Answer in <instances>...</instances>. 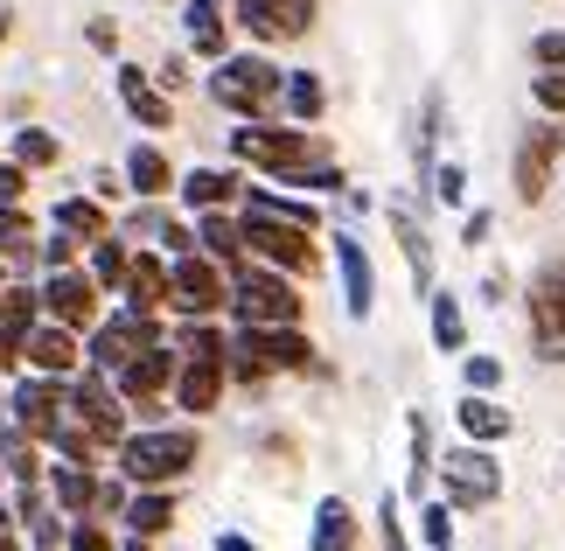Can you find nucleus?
Returning <instances> with one entry per match:
<instances>
[{
	"label": "nucleus",
	"instance_id": "53",
	"mask_svg": "<svg viewBox=\"0 0 565 551\" xmlns=\"http://www.w3.org/2000/svg\"><path fill=\"white\" fill-rule=\"evenodd\" d=\"M154 84H161V92H182V84H189V63H182V56H168L161 71H154Z\"/></svg>",
	"mask_w": 565,
	"mask_h": 551
},
{
	"label": "nucleus",
	"instance_id": "24",
	"mask_svg": "<svg viewBox=\"0 0 565 551\" xmlns=\"http://www.w3.org/2000/svg\"><path fill=\"white\" fill-rule=\"evenodd\" d=\"M356 538H363L356 510H350L342 496H321V502H315V531H308V551H356Z\"/></svg>",
	"mask_w": 565,
	"mask_h": 551
},
{
	"label": "nucleus",
	"instance_id": "21",
	"mask_svg": "<svg viewBox=\"0 0 565 551\" xmlns=\"http://www.w3.org/2000/svg\"><path fill=\"white\" fill-rule=\"evenodd\" d=\"M531 328H537V357L565 342V266H545L531 279Z\"/></svg>",
	"mask_w": 565,
	"mask_h": 551
},
{
	"label": "nucleus",
	"instance_id": "40",
	"mask_svg": "<svg viewBox=\"0 0 565 551\" xmlns=\"http://www.w3.org/2000/svg\"><path fill=\"white\" fill-rule=\"evenodd\" d=\"M426 481H433V418H426V412H412V475H405V489L419 496Z\"/></svg>",
	"mask_w": 565,
	"mask_h": 551
},
{
	"label": "nucleus",
	"instance_id": "22",
	"mask_svg": "<svg viewBox=\"0 0 565 551\" xmlns=\"http://www.w3.org/2000/svg\"><path fill=\"white\" fill-rule=\"evenodd\" d=\"M195 252H210L224 273L245 266V224L231 210H195Z\"/></svg>",
	"mask_w": 565,
	"mask_h": 551
},
{
	"label": "nucleus",
	"instance_id": "44",
	"mask_svg": "<svg viewBox=\"0 0 565 551\" xmlns=\"http://www.w3.org/2000/svg\"><path fill=\"white\" fill-rule=\"evenodd\" d=\"M377 544H384V551H412L405 517H398V496H384V502H377Z\"/></svg>",
	"mask_w": 565,
	"mask_h": 551
},
{
	"label": "nucleus",
	"instance_id": "47",
	"mask_svg": "<svg viewBox=\"0 0 565 551\" xmlns=\"http://www.w3.org/2000/svg\"><path fill=\"white\" fill-rule=\"evenodd\" d=\"M531 98L545 105L552 119H565V63H558V71H545V77H531Z\"/></svg>",
	"mask_w": 565,
	"mask_h": 551
},
{
	"label": "nucleus",
	"instance_id": "17",
	"mask_svg": "<svg viewBox=\"0 0 565 551\" xmlns=\"http://www.w3.org/2000/svg\"><path fill=\"white\" fill-rule=\"evenodd\" d=\"M335 273H342V307H350V321H371V307H377V273H371V252H363L350 231L335 237Z\"/></svg>",
	"mask_w": 565,
	"mask_h": 551
},
{
	"label": "nucleus",
	"instance_id": "45",
	"mask_svg": "<svg viewBox=\"0 0 565 551\" xmlns=\"http://www.w3.org/2000/svg\"><path fill=\"white\" fill-rule=\"evenodd\" d=\"M63 551H113V531H105L98 517H71V538H63Z\"/></svg>",
	"mask_w": 565,
	"mask_h": 551
},
{
	"label": "nucleus",
	"instance_id": "10",
	"mask_svg": "<svg viewBox=\"0 0 565 551\" xmlns=\"http://www.w3.org/2000/svg\"><path fill=\"white\" fill-rule=\"evenodd\" d=\"M245 224V258L258 266H279V273H315V231L300 224H279V216H237Z\"/></svg>",
	"mask_w": 565,
	"mask_h": 551
},
{
	"label": "nucleus",
	"instance_id": "32",
	"mask_svg": "<svg viewBox=\"0 0 565 551\" xmlns=\"http://www.w3.org/2000/svg\"><path fill=\"white\" fill-rule=\"evenodd\" d=\"M279 105H287L294 126H315L321 113H329V84H321L315 71H287V84H279Z\"/></svg>",
	"mask_w": 565,
	"mask_h": 551
},
{
	"label": "nucleus",
	"instance_id": "35",
	"mask_svg": "<svg viewBox=\"0 0 565 551\" xmlns=\"http://www.w3.org/2000/svg\"><path fill=\"white\" fill-rule=\"evenodd\" d=\"M391 231H398V245H405L412 286H419V294H433V245H426V231L412 224V210H391Z\"/></svg>",
	"mask_w": 565,
	"mask_h": 551
},
{
	"label": "nucleus",
	"instance_id": "43",
	"mask_svg": "<svg viewBox=\"0 0 565 551\" xmlns=\"http://www.w3.org/2000/svg\"><path fill=\"white\" fill-rule=\"evenodd\" d=\"M426 182H433V203H468V168L461 161H440Z\"/></svg>",
	"mask_w": 565,
	"mask_h": 551
},
{
	"label": "nucleus",
	"instance_id": "39",
	"mask_svg": "<svg viewBox=\"0 0 565 551\" xmlns=\"http://www.w3.org/2000/svg\"><path fill=\"white\" fill-rule=\"evenodd\" d=\"M29 245H35V231H29V216H21V203H0V258H8V266H21V258H29Z\"/></svg>",
	"mask_w": 565,
	"mask_h": 551
},
{
	"label": "nucleus",
	"instance_id": "28",
	"mask_svg": "<svg viewBox=\"0 0 565 551\" xmlns=\"http://www.w3.org/2000/svg\"><path fill=\"white\" fill-rule=\"evenodd\" d=\"M92 496H98L92 460H63V468L50 475V502H56L63 517H92Z\"/></svg>",
	"mask_w": 565,
	"mask_h": 551
},
{
	"label": "nucleus",
	"instance_id": "60",
	"mask_svg": "<svg viewBox=\"0 0 565 551\" xmlns=\"http://www.w3.org/2000/svg\"><path fill=\"white\" fill-rule=\"evenodd\" d=\"M119 551H147V538H134V531H126V544Z\"/></svg>",
	"mask_w": 565,
	"mask_h": 551
},
{
	"label": "nucleus",
	"instance_id": "18",
	"mask_svg": "<svg viewBox=\"0 0 565 551\" xmlns=\"http://www.w3.org/2000/svg\"><path fill=\"white\" fill-rule=\"evenodd\" d=\"M224 384H231V363L224 357H182V370H175V405L203 418V412H216Z\"/></svg>",
	"mask_w": 565,
	"mask_h": 551
},
{
	"label": "nucleus",
	"instance_id": "13",
	"mask_svg": "<svg viewBox=\"0 0 565 551\" xmlns=\"http://www.w3.org/2000/svg\"><path fill=\"white\" fill-rule=\"evenodd\" d=\"M565 153V119H545V126H531L524 147H516V168H510V182H516V203H537V195L552 189V161Z\"/></svg>",
	"mask_w": 565,
	"mask_h": 551
},
{
	"label": "nucleus",
	"instance_id": "59",
	"mask_svg": "<svg viewBox=\"0 0 565 551\" xmlns=\"http://www.w3.org/2000/svg\"><path fill=\"white\" fill-rule=\"evenodd\" d=\"M0 551H21V538H14V523H8V531H0Z\"/></svg>",
	"mask_w": 565,
	"mask_h": 551
},
{
	"label": "nucleus",
	"instance_id": "6",
	"mask_svg": "<svg viewBox=\"0 0 565 551\" xmlns=\"http://www.w3.org/2000/svg\"><path fill=\"white\" fill-rule=\"evenodd\" d=\"M168 307L189 321H210V315H224L231 307V273L216 266L210 252H182V258H168Z\"/></svg>",
	"mask_w": 565,
	"mask_h": 551
},
{
	"label": "nucleus",
	"instance_id": "9",
	"mask_svg": "<svg viewBox=\"0 0 565 551\" xmlns=\"http://www.w3.org/2000/svg\"><path fill=\"white\" fill-rule=\"evenodd\" d=\"M154 342H168V336H161V315H154V307H119L113 321H98V328H92V349H84V363L113 378L119 363H134L140 349H154Z\"/></svg>",
	"mask_w": 565,
	"mask_h": 551
},
{
	"label": "nucleus",
	"instance_id": "4",
	"mask_svg": "<svg viewBox=\"0 0 565 551\" xmlns=\"http://www.w3.org/2000/svg\"><path fill=\"white\" fill-rule=\"evenodd\" d=\"M231 161L237 168H266L287 182L294 168H308V161H329V147H321L308 126H266V119H245L231 134Z\"/></svg>",
	"mask_w": 565,
	"mask_h": 551
},
{
	"label": "nucleus",
	"instance_id": "30",
	"mask_svg": "<svg viewBox=\"0 0 565 551\" xmlns=\"http://www.w3.org/2000/svg\"><path fill=\"white\" fill-rule=\"evenodd\" d=\"M50 231L77 237V245H92V237H105V231H113V216L98 210V195H63V203H56V216H50Z\"/></svg>",
	"mask_w": 565,
	"mask_h": 551
},
{
	"label": "nucleus",
	"instance_id": "46",
	"mask_svg": "<svg viewBox=\"0 0 565 551\" xmlns=\"http://www.w3.org/2000/svg\"><path fill=\"white\" fill-rule=\"evenodd\" d=\"M175 349H182V357H224V336H216V328H210V321H189Z\"/></svg>",
	"mask_w": 565,
	"mask_h": 551
},
{
	"label": "nucleus",
	"instance_id": "62",
	"mask_svg": "<svg viewBox=\"0 0 565 551\" xmlns=\"http://www.w3.org/2000/svg\"><path fill=\"white\" fill-rule=\"evenodd\" d=\"M0 418H8V391H0Z\"/></svg>",
	"mask_w": 565,
	"mask_h": 551
},
{
	"label": "nucleus",
	"instance_id": "55",
	"mask_svg": "<svg viewBox=\"0 0 565 551\" xmlns=\"http://www.w3.org/2000/svg\"><path fill=\"white\" fill-rule=\"evenodd\" d=\"M161 224H168V216H161L154 203H147V210L134 216V237H154V245H161Z\"/></svg>",
	"mask_w": 565,
	"mask_h": 551
},
{
	"label": "nucleus",
	"instance_id": "50",
	"mask_svg": "<svg viewBox=\"0 0 565 551\" xmlns=\"http://www.w3.org/2000/svg\"><path fill=\"white\" fill-rule=\"evenodd\" d=\"M531 56H537V71H558V63H565V29L531 35Z\"/></svg>",
	"mask_w": 565,
	"mask_h": 551
},
{
	"label": "nucleus",
	"instance_id": "2",
	"mask_svg": "<svg viewBox=\"0 0 565 551\" xmlns=\"http://www.w3.org/2000/svg\"><path fill=\"white\" fill-rule=\"evenodd\" d=\"M224 363H231L237 384H266V378H279V370H315V342L300 336V321H287V328L237 321V336L224 342Z\"/></svg>",
	"mask_w": 565,
	"mask_h": 551
},
{
	"label": "nucleus",
	"instance_id": "42",
	"mask_svg": "<svg viewBox=\"0 0 565 551\" xmlns=\"http://www.w3.org/2000/svg\"><path fill=\"white\" fill-rule=\"evenodd\" d=\"M63 538H71V517H63L56 502H50L42 517H29V544H35V551H63Z\"/></svg>",
	"mask_w": 565,
	"mask_h": 551
},
{
	"label": "nucleus",
	"instance_id": "5",
	"mask_svg": "<svg viewBox=\"0 0 565 551\" xmlns=\"http://www.w3.org/2000/svg\"><path fill=\"white\" fill-rule=\"evenodd\" d=\"M279 84H287V71L273 56H216L210 63V98L231 119H266L279 105Z\"/></svg>",
	"mask_w": 565,
	"mask_h": 551
},
{
	"label": "nucleus",
	"instance_id": "25",
	"mask_svg": "<svg viewBox=\"0 0 565 551\" xmlns=\"http://www.w3.org/2000/svg\"><path fill=\"white\" fill-rule=\"evenodd\" d=\"M454 426H461L468 439H482V447H495V439H510V426L516 418L495 405V391H468L461 405H454Z\"/></svg>",
	"mask_w": 565,
	"mask_h": 551
},
{
	"label": "nucleus",
	"instance_id": "36",
	"mask_svg": "<svg viewBox=\"0 0 565 551\" xmlns=\"http://www.w3.org/2000/svg\"><path fill=\"white\" fill-rule=\"evenodd\" d=\"M433 349H440V357H461L468 349V315H461L454 294H433Z\"/></svg>",
	"mask_w": 565,
	"mask_h": 551
},
{
	"label": "nucleus",
	"instance_id": "27",
	"mask_svg": "<svg viewBox=\"0 0 565 551\" xmlns=\"http://www.w3.org/2000/svg\"><path fill=\"white\" fill-rule=\"evenodd\" d=\"M126 189H134L140 203H161V195L175 189V168H168V153H161V147H134V153H126Z\"/></svg>",
	"mask_w": 565,
	"mask_h": 551
},
{
	"label": "nucleus",
	"instance_id": "16",
	"mask_svg": "<svg viewBox=\"0 0 565 551\" xmlns=\"http://www.w3.org/2000/svg\"><path fill=\"white\" fill-rule=\"evenodd\" d=\"M21 363L42 370V378H77V363H84L77 328H63V321H35L29 336H21Z\"/></svg>",
	"mask_w": 565,
	"mask_h": 551
},
{
	"label": "nucleus",
	"instance_id": "3",
	"mask_svg": "<svg viewBox=\"0 0 565 551\" xmlns=\"http://www.w3.org/2000/svg\"><path fill=\"white\" fill-rule=\"evenodd\" d=\"M231 315H237V321H252V328H287V321L308 315V300H300L294 273L245 258V266L231 273Z\"/></svg>",
	"mask_w": 565,
	"mask_h": 551
},
{
	"label": "nucleus",
	"instance_id": "58",
	"mask_svg": "<svg viewBox=\"0 0 565 551\" xmlns=\"http://www.w3.org/2000/svg\"><path fill=\"white\" fill-rule=\"evenodd\" d=\"M8 29H14V8H8V0H0V42H8Z\"/></svg>",
	"mask_w": 565,
	"mask_h": 551
},
{
	"label": "nucleus",
	"instance_id": "7",
	"mask_svg": "<svg viewBox=\"0 0 565 551\" xmlns=\"http://www.w3.org/2000/svg\"><path fill=\"white\" fill-rule=\"evenodd\" d=\"M63 418H77L98 447H119V439H126V399L113 391L105 370H84V378L63 384Z\"/></svg>",
	"mask_w": 565,
	"mask_h": 551
},
{
	"label": "nucleus",
	"instance_id": "15",
	"mask_svg": "<svg viewBox=\"0 0 565 551\" xmlns=\"http://www.w3.org/2000/svg\"><path fill=\"white\" fill-rule=\"evenodd\" d=\"M42 315L63 321V328H92L98 321V279L77 273V266L50 273V279H42Z\"/></svg>",
	"mask_w": 565,
	"mask_h": 551
},
{
	"label": "nucleus",
	"instance_id": "56",
	"mask_svg": "<svg viewBox=\"0 0 565 551\" xmlns=\"http://www.w3.org/2000/svg\"><path fill=\"white\" fill-rule=\"evenodd\" d=\"M84 35H92V50H105V56L119 50V29H113V21H92V29H84Z\"/></svg>",
	"mask_w": 565,
	"mask_h": 551
},
{
	"label": "nucleus",
	"instance_id": "23",
	"mask_svg": "<svg viewBox=\"0 0 565 551\" xmlns=\"http://www.w3.org/2000/svg\"><path fill=\"white\" fill-rule=\"evenodd\" d=\"M175 189H182L189 210H231L237 195H245V174H237V168H189Z\"/></svg>",
	"mask_w": 565,
	"mask_h": 551
},
{
	"label": "nucleus",
	"instance_id": "37",
	"mask_svg": "<svg viewBox=\"0 0 565 551\" xmlns=\"http://www.w3.org/2000/svg\"><path fill=\"white\" fill-rule=\"evenodd\" d=\"M126 266H134V252H126L113 231H105V237H92V279H98V294H105V286L119 294V286H126Z\"/></svg>",
	"mask_w": 565,
	"mask_h": 551
},
{
	"label": "nucleus",
	"instance_id": "31",
	"mask_svg": "<svg viewBox=\"0 0 565 551\" xmlns=\"http://www.w3.org/2000/svg\"><path fill=\"white\" fill-rule=\"evenodd\" d=\"M42 439L35 433H21L14 426V418H0V475H8V481H42Z\"/></svg>",
	"mask_w": 565,
	"mask_h": 551
},
{
	"label": "nucleus",
	"instance_id": "38",
	"mask_svg": "<svg viewBox=\"0 0 565 551\" xmlns=\"http://www.w3.org/2000/svg\"><path fill=\"white\" fill-rule=\"evenodd\" d=\"M14 161L21 168H56L63 161V140L50 134V126H21V134H14Z\"/></svg>",
	"mask_w": 565,
	"mask_h": 551
},
{
	"label": "nucleus",
	"instance_id": "8",
	"mask_svg": "<svg viewBox=\"0 0 565 551\" xmlns=\"http://www.w3.org/2000/svg\"><path fill=\"white\" fill-rule=\"evenodd\" d=\"M433 475H440L454 510H489V502L503 496V468H495V454L482 439H468V447H454L447 460H433Z\"/></svg>",
	"mask_w": 565,
	"mask_h": 551
},
{
	"label": "nucleus",
	"instance_id": "29",
	"mask_svg": "<svg viewBox=\"0 0 565 551\" xmlns=\"http://www.w3.org/2000/svg\"><path fill=\"white\" fill-rule=\"evenodd\" d=\"M119 523H126L134 538H147V544H154V538L168 531V523H175V496H168V489H140V496H126Z\"/></svg>",
	"mask_w": 565,
	"mask_h": 551
},
{
	"label": "nucleus",
	"instance_id": "57",
	"mask_svg": "<svg viewBox=\"0 0 565 551\" xmlns=\"http://www.w3.org/2000/svg\"><path fill=\"white\" fill-rule=\"evenodd\" d=\"M216 551H258L252 538H237V531H224V538H216Z\"/></svg>",
	"mask_w": 565,
	"mask_h": 551
},
{
	"label": "nucleus",
	"instance_id": "61",
	"mask_svg": "<svg viewBox=\"0 0 565 551\" xmlns=\"http://www.w3.org/2000/svg\"><path fill=\"white\" fill-rule=\"evenodd\" d=\"M0 294H8V258H0Z\"/></svg>",
	"mask_w": 565,
	"mask_h": 551
},
{
	"label": "nucleus",
	"instance_id": "49",
	"mask_svg": "<svg viewBox=\"0 0 565 551\" xmlns=\"http://www.w3.org/2000/svg\"><path fill=\"white\" fill-rule=\"evenodd\" d=\"M461 384L468 391H495V384H503V363H495V357H461Z\"/></svg>",
	"mask_w": 565,
	"mask_h": 551
},
{
	"label": "nucleus",
	"instance_id": "11",
	"mask_svg": "<svg viewBox=\"0 0 565 551\" xmlns=\"http://www.w3.org/2000/svg\"><path fill=\"white\" fill-rule=\"evenodd\" d=\"M175 370H182V349L175 342H154V349H140L134 363L113 370V391L134 412H161V391H175Z\"/></svg>",
	"mask_w": 565,
	"mask_h": 551
},
{
	"label": "nucleus",
	"instance_id": "20",
	"mask_svg": "<svg viewBox=\"0 0 565 551\" xmlns=\"http://www.w3.org/2000/svg\"><path fill=\"white\" fill-rule=\"evenodd\" d=\"M182 29H189V50L216 63V56H231V0H189L182 8Z\"/></svg>",
	"mask_w": 565,
	"mask_h": 551
},
{
	"label": "nucleus",
	"instance_id": "26",
	"mask_svg": "<svg viewBox=\"0 0 565 551\" xmlns=\"http://www.w3.org/2000/svg\"><path fill=\"white\" fill-rule=\"evenodd\" d=\"M126 307H168V252H134V266H126Z\"/></svg>",
	"mask_w": 565,
	"mask_h": 551
},
{
	"label": "nucleus",
	"instance_id": "51",
	"mask_svg": "<svg viewBox=\"0 0 565 551\" xmlns=\"http://www.w3.org/2000/svg\"><path fill=\"white\" fill-rule=\"evenodd\" d=\"M63 266H77V237L50 231V245H42V273H63Z\"/></svg>",
	"mask_w": 565,
	"mask_h": 551
},
{
	"label": "nucleus",
	"instance_id": "19",
	"mask_svg": "<svg viewBox=\"0 0 565 551\" xmlns=\"http://www.w3.org/2000/svg\"><path fill=\"white\" fill-rule=\"evenodd\" d=\"M119 98H126V113H134L147 134H168V126H175V105H168V92L140 71V63H119Z\"/></svg>",
	"mask_w": 565,
	"mask_h": 551
},
{
	"label": "nucleus",
	"instance_id": "48",
	"mask_svg": "<svg viewBox=\"0 0 565 551\" xmlns=\"http://www.w3.org/2000/svg\"><path fill=\"white\" fill-rule=\"evenodd\" d=\"M126 496H134V481H126V475H113V481H98V496H92V517H113V523H119V510H126Z\"/></svg>",
	"mask_w": 565,
	"mask_h": 551
},
{
	"label": "nucleus",
	"instance_id": "54",
	"mask_svg": "<svg viewBox=\"0 0 565 551\" xmlns=\"http://www.w3.org/2000/svg\"><path fill=\"white\" fill-rule=\"evenodd\" d=\"M489 224H495L489 210H468V224H461V245H482V237H489Z\"/></svg>",
	"mask_w": 565,
	"mask_h": 551
},
{
	"label": "nucleus",
	"instance_id": "12",
	"mask_svg": "<svg viewBox=\"0 0 565 551\" xmlns=\"http://www.w3.org/2000/svg\"><path fill=\"white\" fill-rule=\"evenodd\" d=\"M315 14H321V0H231V21L252 42H300L315 29Z\"/></svg>",
	"mask_w": 565,
	"mask_h": 551
},
{
	"label": "nucleus",
	"instance_id": "34",
	"mask_svg": "<svg viewBox=\"0 0 565 551\" xmlns=\"http://www.w3.org/2000/svg\"><path fill=\"white\" fill-rule=\"evenodd\" d=\"M35 321H42V294H35V286H14V279H8V294H0V336L21 349V336H29Z\"/></svg>",
	"mask_w": 565,
	"mask_h": 551
},
{
	"label": "nucleus",
	"instance_id": "14",
	"mask_svg": "<svg viewBox=\"0 0 565 551\" xmlns=\"http://www.w3.org/2000/svg\"><path fill=\"white\" fill-rule=\"evenodd\" d=\"M63 384H71V378H42V370H35L29 384L8 391V418H14L21 433H35L42 447H50V433L63 426Z\"/></svg>",
	"mask_w": 565,
	"mask_h": 551
},
{
	"label": "nucleus",
	"instance_id": "41",
	"mask_svg": "<svg viewBox=\"0 0 565 551\" xmlns=\"http://www.w3.org/2000/svg\"><path fill=\"white\" fill-rule=\"evenodd\" d=\"M419 538H426V551H454V502H426Z\"/></svg>",
	"mask_w": 565,
	"mask_h": 551
},
{
	"label": "nucleus",
	"instance_id": "1",
	"mask_svg": "<svg viewBox=\"0 0 565 551\" xmlns=\"http://www.w3.org/2000/svg\"><path fill=\"white\" fill-rule=\"evenodd\" d=\"M195 454H203L195 426H140V433L119 439V475L134 481V489H175L195 468Z\"/></svg>",
	"mask_w": 565,
	"mask_h": 551
},
{
	"label": "nucleus",
	"instance_id": "33",
	"mask_svg": "<svg viewBox=\"0 0 565 551\" xmlns=\"http://www.w3.org/2000/svg\"><path fill=\"white\" fill-rule=\"evenodd\" d=\"M237 203H245L252 216H279V224H300V231H315V224H321V210H315V203H300V195H273V189H245V195H237Z\"/></svg>",
	"mask_w": 565,
	"mask_h": 551
},
{
	"label": "nucleus",
	"instance_id": "52",
	"mask_svg": "<svg viewBox=\"0 0 565 551\" xmlns=\"http://www.w3.org/2000/svg\"><path fill=\"white\" fill-rule=\"evenodd\" d=\"M21 195H29V168L8 153V161H0V203H21Z\"/></svg>",
	"mask_w": 565,
	"mask_h": 551
}]
</instances>
